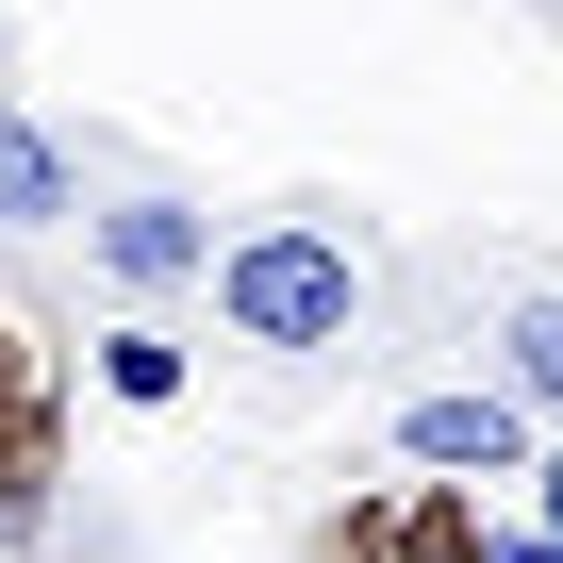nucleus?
<instances>
[{
	"label": "nucleus",
	"mask_w": 563,
	"mask_h": 563,
	"mask_svg": "<svg viewBox=\"0 0 563 563\" xmlns=\"http://www.w3.org/2000/svg\"><path fill=\"white\" fill-rule=\"evenodd\" d=\"M216 332L232 349H349L365 332V265H349V232H316V216H265V232H232L216 249Z\"/></svg>",
	"instance_id": "nucleus-1"
},
{
	"label": "nucleus",
	"mask_w": 563,
	"mask_h": 563,
	"mask_svg": "<svg viewBox=\"0 0 563 563\" xmlns=\"http://www.w3.org/2000/svg\"><path fill=\"white\" fill-rule=\"evenodd\" d=\"M51 481H67V365L0 299V530H51Z\"/></svg>",
	"instance_id": "nucleus-2"
},
{
	"label": "nucleus",
	"mask_w": 563,
	"mask_h": 563,
	"mask_svg": "<svg viewBox=\"0 0 563 563\" xmlns=\"http://www.w3.org/2000/svg\"><path fill=\"white\" fill-rule=\"evenodd\" d=\"M481 547H497V530H481V497L431 464V481H398V497H349L316 563H481Z\"/></svg>",
	"instance_id": "nucleus-3"
},
{
	"label": "nucleus",
	"mask_w": 563,
	"mask_h": 563,
	"mask_svg": "<svg viewBox=\"0 0 563 563\" xmlns=\"http://www.w3.org/2000/svg\"><path fill=\"white\" fill-rule=\"evenodd\" d=\"M398 464H448V481H530V398L514 382H448L398 415Z\"/></svg>",
	"instance_id": "nucleus-4"
},
{
	"label": "nucleus",
	"mask_w": 563,
	"mask_h": 563,
	"mask_svg": "<svg viewBox=\"0 0 563 563\" xmlns=\"http://www.w3.org/2000/svg\"><path fill=\"white\" fill-rule=\"evenodd\" d=\"M84 249H100V282H117V299L216 282V216H199V199H100V216H84Z\"/></svg>",
	"instance_id": "nucleus-5"
},
{
	"label": "nucleus",
	"mask_w": 563,
	"mask_h": 563,
	"mask_svg": "<svg viewBox=\"0 0 563 563\" xmlns=\"http://www.w3.org/2000/svg\"><path fill=\"white\" fill-rule=\"evenodd\" d=\"M51 216H84V166H67V133L0 117V232H51Z\"/></svg>",
	"instance_id": "nucleus-6"
},
{
	"label": "nucleus",
	"mask_w": 563,
	"mask_h": 563,
	"mask_svg": "<svg viewBox=\"0 0 563 563\" xmlns=\"http://www.w3.org/2000/svg\"><path fill=\"white\" fill-rule=\"evenodd\" d=\"M497 382H514L530 415H563V282H530V299L497 316Z\"/></svg>",
	"instance_id": "nucleus-7"
},
{
	"label": "nucleus",
	"mask_w": 563,
	"mask_h": 563,
	"mask_svg": "<svg viewBox=\"0 0 563 563\" xmlns=\"http://www.w3.org/2000/svg\"><path fill=\"white\" fill-rule=\"evenodd\" d=\"M100 398H133V415H166V398H183V332H150V316H117V332H100Z\"/></svg>",
	"instance_id": "nucleus-8"
},
{
	"label": "nucleus",
	"mask_w": 563,
	"mask_h": 563,
	"mask_svg": "<svg viewBox=\"0 0 563 563\" xmlns=\"http://www.w3.org/2000/svg\"><path fill=\"white\" fill-rule=\"evenodd\" d=\"M481 563H563V530H547V514H530V530H497V547H481Z\"/></svg>",
	"instance_id": "nucleus-9"
},
{
	"label": "nucleus",
	"mask_w": 563,
	"mask_h": 563,
	"mask_svg": "<svg viewBox=\"0 0 563 563\" xmlns=\"http://www.w3.org/2000/svg\"><path fill=\"white\" fill-rule=\"evenodd\" d=\"M530 514H547V530H563V448H530Z\"/></svg>",
	"instance_id": "nucleus-10"
}]
</instances>
